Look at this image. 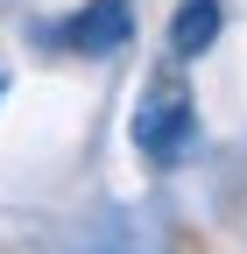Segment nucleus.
<instances>
[{"mask_svg": "<svg viewBox=\"0 0 247 254\" xmlns=\"http://www.w3.org/2000/svg\"><path fill=\"white\" fill-rule=\"evenodd\" d=\"M134 148L148 155V163H163V170L198 148V106H191V92H184L177 78H156L148 99L134 106Z\"/></svg>", "mask_w": 247, "mask_h": 254, "instance_id": "f257e3e1", "label": "nucleus"}, {"mask_svg": "<svg viewBox=\"0 0 247 254\" xmlns=\"http://www.w3.org/2000/svg\"><path fill=\"white\" fill-rule=\"evenodd\" d=\"M127 36H134V7H127V0H92V7L71 14V28H64V43L78 57H113Z\"/></svg>", "mask_w": 247, "mask_h": 254, "instance_id": "f03ea898", "label": "nucleus"}, {"mask_svg": "<svg viewBox=\"0 0 247 254\" xmlns=\"http://www.w3.org/2000/svg\"><path fill=\"white\" fill-rule=\"evenodd\" d=\"M219 43V0H184L177 21H170V50L177 57H205Z\"/></svg>", "mask_w": 247, "mask_h": 254, "instance_id": "7ed1b4c3", "label": "nucleus"}]
</instances>
